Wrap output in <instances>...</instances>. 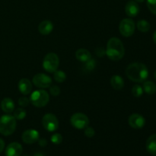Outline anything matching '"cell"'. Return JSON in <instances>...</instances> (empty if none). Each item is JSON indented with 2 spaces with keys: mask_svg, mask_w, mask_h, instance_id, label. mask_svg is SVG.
Returning a JSON list of instances; mask_svg holds the SVG:
<instances>
[{
  "mask_svg": "<svg viewBox=\"0 0 156 156\" xmlns=\"http://www.w3.org/2000/svg\"><path fill=\"white\" fill-rule=\"evenodd\" d=\"M126 75L129 80L140 83L146 80L149 76V70L145 64L133 62L129 64L126 69Z\"/></svg>",
  "mask_w": 156,
  "mask_h": 156,
  "instance_id": "obj_1",
  "label": "cell"
},
{
  "mask_svg": "<svg viewBox=\"0 0 156 156\" xmlns=\"http://www.w3.org/2000/svg\"><path fill=\"white\" fill-rule=\"evenodd\" d=\"M136 24L133 20L131 18H124L120 21L119 24V30L122 36L129 37L135 32Z\"/></svg>",
  "mask_w": 156,
  "mask_h": 156,
  "instance_id": "obj_6",
  "label": "cell"
},
{
  "mask_svg": "<svg viewBox=\"0 0 156 156\" xmlns=\"http://www.w3.org/2000/svg\"><path fill=\"white\" fill-rule=\"evenodd\" d=\"M21 139L26 144H34L40 139V134L35 129H27L22 133Z\"/></svg>",
  "mask_w": 156,
  "mask_h": 156,
  "instance_id": "obj_10",
  "label": "cell"
},
{
  "mask_svg": "<svg viewBox=\"0 0 156 156\" xmlns=\"http://www.w3.org/2000/svg\"><path fill=\"white\" fill-rule=\"evenodd\" d=\"M50 92L53 96H58L60 94V88L57 85H53L50 88Z\"/></svg>",
  "mask_w": 156,
  "mask_h": 156,
  "instance_id": "obj_30",
  "label": "cell"
},
{
  "mask_svg": "<svg viewBox=\"0 0 156 156\" xmlns=\"http://www.w3.org/2000/svg\"><path fill=\"white\" fill-rule=\"evenodd\" d=\"M154 76H155V79H156V70H155V73H154Z\"/></svg>",
  "mask_w": 156,
  "mask_h": 156,
  "instance_id": "obj_37",
  "label": "cell"
},
{
  "mask_svg": "<svg viewBox=\"0 0 156 156\" xmlns=\"http://www.w3.org/2000/svg\"><path fill=\"white\" fill-rule=\"evenodd\" d=\"M15 103L13 100L9 98H5L1 101V108L6 114H11L15 110Z\"/></svg>",
  "mask_w": 156,
  "mask_h": 156,
  "instance_id": "obj_16",
  "label": "cell"
},
{
  "mask_svg": "<svg viewBox=\"0 0 156 156\" xmlns=\"http://www.w3.org/2000/svg\"><path fill=\"white\" fill-rule=\"evenodd\" d=\"M129 126L136 129H142L146 124V120L142 115L139 114H133L128 119Z\"/></svg>",
  "mask_w": 156,
  "mask_h": 156,
  "instance_id": "obj_11",
  "label": "cell"
},
{
  "mask_svg": "<svg viewBox=\"0 0 156 156\" xmlns=\"http://www.w3.org/2000/svg\"><path fill=\"white\" fill-rule=\"evenodd\" d=\"M125 49L123 44L119 38L111 37L107 44L105 55L111 60L118 61L123 57Z\"/></svg>",
  "mask_w": 156,
  "mask_h": 156,
  "instance_id": "obj_2",
  "label": "cell"
},
{
  "mask_svg": "<svg viewBox=\"0 0 156 156\" xmlns=\"http://www.w3.org/2000/svg\"><path fill=\"white\" fill-rule=\"evenodd\" d=\"M143 91L148 94H154L156 92V85L152 81H146L143 83Z\"/></svg>",
  "mask_w": 156,
  "mask_h": 156,
  "instance_id": "obj_20",
  "label": "cell"
},
{
  "mask_svg": "<svg viewBox=\"0 0 156 156\" xmlns=\"http://www.w3.org/2000/svg\"><path fill=\"white\" fill-rule=\"evenodd\" d=\"M125 12L130 18L137 16L140 13V6L135 1H129L125 6Z\"/></svg>",
  "mask_w": 156,
  "mask_h": 156,
  "instance_id": "obj_13",
  "label": "cell"
},
{
  "mask_svg": "<svg viewBox=\"0 0 156 156\" xmlns=\"http://www.w3.org/2000/svg\"><path fill=\"white\" fill-rule=\"evenodd\" d=\"M42 125L48 132H55L59 128V121L54 114H46L43 117Z\"/></svg>",
  "mask_w": 156,
  "mask_h": 156,
  "instance_id": "obj_8",
  "label": "cell"
},
{
  "mask_svg": "<svg viewBox=\"0 0 156 156\" xmlns=\"http://www.w3.org/2000/svg\"><path fill=\"white\" fill-rule=\"evenodd\" d=\"M111 85L114 89L120 91L124 87V81L121 76L118 75H114L111 79Z\"/></svg>",
  "mask_w": 156,
  "mask_h": 156,
  "instance_id": "obj_18",
  "label": "cell"
},
{
  "mask_svg": "<svg viewBox=\"0 0 156 156\" xmlns=\"http://www.w3.org/2000/svg\"><path fill=\"white\" fill-rule=\"evenodd\" d=\"M53 24L52 21H49V20H45V21H41L38 26V30H39L40 34L42 35H48L50 34L53 30Z\"/></svg>",
  "mask_w": 156,
  "mask_h": 156,
  "instance_id": "obj_15",
  "label": "cell"
},
{
  "mask_svg": "<svg viewBox=\"0 0 156 156\" xmlns=\"http://www.w3.org/2000/svg\"><path fill=\"white\" fill-rule=\"evenodd\" d=\"M146 150L149 154L156 155V133L150 136L148 138L146 144Z\"/></svg>",
  "mask_w": 156,
  "mask_h": 156,
  "instance_id": "obj_17",
  "label": "cell"
},
{
  "mask_svg": "<svg viewBox=\"0 0 156 156\" xmlns=\"http://www.w3.org/2000/svg\"><path fill=\"white\" fill-rule=\"evenodd\" d=\"M76 57L80 62H85L91 59V55L88 50L81 48L76 52Z\"/></svg>",
  "mask_w": 156,
  "mask_h": 156,
  "instance_id": "obj_19",
  "label": "cell"
},
{
  "mask_svg": "<svg viewBox=\"0 0 156 156\" xmlns=\"http://www.w3.org/2000/svg\"><path fill=\"white\" fill-rule=\"evenodd\" d=\"M152 39H153L154 43H155V44L156 45V30H155V32H154L153 36H152Z\"/></svg>",
  "mask_w": 156,
  "mask_h": 156,
  "instance_id": "obj_34",
  "label": "cell"
},
{
  "mask_svg": "<svg viewBox=\"0 0 156 156\" xmlns=\"http://www.w3.org/2000/svg\"><path fill=\"white\" fill-rule=\"evenodd\" d=\"M132 94L136 98L141 97L143 94V88L140 85H135L132 88Z\"/></svg>",
  "mask_w": 156,
  "mask_h": 156,
  "instance_id": "obj_24",
  "label": "cell"
},
{
  "mask_svg": "<svg viewBox=\"0 0 156 156\" xmlns=\"http://www.w3.org/2000/svg\"><path fill=\"white\" fill-rule=\"evenodd\" d=\"M26 114H27V113H26V111L24 109V108H17L16 110L15 111V112H14V117H15V118L16 119V120H23V119L25 118L26 117Z\"/></svg>",
  "mask_w": 156,
  "mask_h": 156,
  "instance_id": "obj_23",
  "label": "cell"
},
{
  "mask_svg": "<svg viewBox=\"0 0 156 156\" xmlns=\"http://www.w3.org/2000/svg\"><path fill=\"white\" fill-rule=\"evenodd\" d=\"M96 66V62L94 59H89L88 61L85 62V71L87 72H91L95 68Z\"/></svg>",
  "mask_w": 156,
  "mask_h": 156,
  "instance_id": "obj_25",
  "label": "cell"
},
{
  "mask_svg": "<svg viewBox=\"0 0 156 156\" xmlns=\"http://www.w3.org/2000/svg\"><path fill=\"white\" fill-rule=\"evenodd\" d=\"M32 82L37 88H47L51 86L52 79L44 73H38L34 76Z\"/></svg>",
  "mask_w": 156,
  "mask_h": 156,
  "instance_id": "obj_9",
  "label": "cell"
},
{
  "mask_svg": "<svg viewBox=\"0 0 156 156\" xmlns=\"http://www.w3.org/2000/svg\"><path fill=\"white\" fill-rule=\"evenodd\" d=\"M134 1L135 2H143L145 1V0H134Z\"/></svg>",
  "mask_w": 156,
  "mask_h": 156,
  "instance_id": "obj_36",
  "label": "cell"
},
{
  "mask_svg": "<svg viewBox=\"0 0 156 156\" xmlns=\"http://www.w3.org/2000/svg\"><path fill=\"white\" fill-rule=\"evenodd\" d=\"M95 53L99 57H101V56L105 55V50H104L103 48H101V47H98V48L95 50Z\"/></svg>",
  "mask_w": 156,
  "mask_h": 156,
  "instance_id": "obj_31",
  "label": "cell"
},
{
  "mask_svg": "<svg viewBox=\"0 0 156 156\" xmlns=\"http://www.w3.org/2000/svg\"><path fill=\"white\" fill-rule=\"evenodd\" d=\"M5 148V142L2 139L0 138V153L3 151Z\"/></svg>",
  "mask_w": 156,
  "mask_h": 156,
  "instance_id": "obj_33",
  "label": "cell"
},
{
  "mask_svg": "<svg viewBox=\"0 0 156 156\" xmlns=\"http://www.w3.org/2000/svg\"><path fill=\"white\" fill-rule=\"evenodd\" d=\"M34 156H44V155H43L42 153H40V152H37V153L34 154Z\"/></svg>",
  "mask_w": 156,
  "mask_h": 156,
  "instance_id": "obj_35",
  "label": "cell"
},
{
  "mask_svg": "<svg viewBox=\"0 0 156 156\" xmlns=\"http://www.w3.org/2000/svg\"><path fill=\"white\" fill-rule=\"evenodd\" d=\"M30 103V99L27 98L25 96H22V97H21L18 99V105H19L20 106L23 107V108L28 106Z\"/></svg>",
  "mask_w": 156,
  "mask_h": 156,
  "instance_id": "obj_28",
  "label": "cell"
},
{
  "mask_svg": "<svg viewBox=\"0 0 156 156\" xmlns=\"http://www.w3.org/2000/svg\"><path fill=\"white\" fill-rule=\"evenodd\" d=\"M85 135L88 138H92L94 135H95V131L91 126H87L85 129Z\"/></svg>",
  "mask_w": 156,
  "mask_h": 156,
  "instance_id": "obj_29",
  "label": "cell"
},
{
  "mask_svg": "<svg viewBox=\"0 0 156 156\" xmlns=\"http://www.w3.org/2000/svg\"><path fill=\"white\" fill-rule=\"evenodd\" d=\"M52 143L55 145H59L62 142V136L60 133H54L50 138Z\"/></svg>",
  "mask_w": 156,
  "mask_h": 156,
  "instance_id": "obj_26",
  "label": "cell"
},
{
  "mask_svg": "<svg viewBox=\"0 0 156 156\" xmlns=\"http://www.w3.org/2000/svg\"><path fill=\"white\" fill-rule=\"evenodd\" d=\"M147 7L154 15H156V0H147Z\"/></svg>",
  "mask_w": 156,
  "mask_h": 156,
  "instance_id": "obj_27",
  "label": "cell"
},
{
  "mask_svg": "<svg viewBox=\"0 0 156 156\" xmlns=\"http://www.w3.org/2000/svg\"><path fill=\"white\" fill-rule=\"evenodd\" d=\"M72 126L78 129H85L89 124V119L82 113H76L70 118Z\"/></svg>",
  "mask_w": 156,
  "mask_h": 156,
  "instance_id": "obj_7",
  "label": "cell"
},
{
  "mask_svg": "<svg viewBox=\"0 0 156 156\" xmlns=\"http://www.w3.org/2000/svg\"><path fill=\"white\" fill-rule=\"evenodd\" d=\"M53 79L59 83H62L66 79V74L62 70H56L53 73Z\"/></svg>",
  "mask_w": 156,
  "mask_h": 156,
  "instance_id": "obj_22",
  "label": "cell"
},
{
  "mask_svg": "<svg viewBox=\"0 0 156 156\" xmlns=\"http://www.w3.org/2000/svg\"><path fill=\"white\" fill-rule=\"evenodd\" d=\"M136 27L138 30L143 33H146L150 30V24L149 23V21H146V20H140L137 22Z\"/></svg>",
  "mask_w": 156,
  "mask_h": 156,
  "instance_id": "obj_21",
  "label": "cell"
},
{
  "mask_svg": "<svg viewBox=\"0 0 156 156\" xmlns=\"http://www.w3.org/2000/svg\"><path fill=\"white\" fill-rule=\"evenodd\" d=\"M38 143H39V145L41 146L44 147V146H46L47 145V140L44 138L39 139V140H38Z\"/></svg>",
  "mask_w": 156,
  "mask_h": 156,
  "instance_id": "obj_32",
  "label": "cell"
},
{
  "mask_svg": "<svg viewBox=\"0 0 156 156\" xmlns=\"http://www.w3.org/2000/svg\"><path fill=\"white\" fill-rule=\"evenodd\" d=\"M18 87L20 92L24 95H27L30 94L32 91V88H33L30 81L26 78H23L19 81Z\"/></svg>",
  "mask_w": 156,
  "mask_h": 156,
  "instance_id": "obj_14",
  "label": "cell"
},
{
  "mask_svg": "<svg viewBox=\"0 0 156 156\" xmlns=\"http://www.w3.org/2000/svg\"><path fill=\"white\" fill-rule=\"evenodd\" d=\"M15 117L7 114L0 117V133L3 136H10L15 131L17 121Z\"/></svg>",
  "mask_w": 156,
  "mask_h": 156,
  "instance_id": "obj_3",
  "label": "cell"
},
{
  "mask_svg": "<svg viewBox=\"0 0 156 156\" xmlns=\"http://www.w3.org/2000/svg\"><path fill=\"white\" fill-rule=\"evenodd\" d=\"M23 152V148L20 143L14 142L10 143L5 149L6 156H21Z\"/></svg>",
  "mask_w": 156,
  "mask_h": 156,
  "instance_id": "obj_12",
  "label": "cell"
},
{
  "mask_svg": "<svg viewBox=\"0 0 156 156\" xmlns=\"http://www.w3.org/2000/svg\"><path fill=\"white\" fill-rule=\"evenodd\" d=\"M25 156H27V155H25Z\"/></svg>",
  "mask_w": 156,
  "mask_h": 156,
  "instance_id": "obj_38",
  "label": "cell"
},
{
  "mask_svg": "<svg viewBox=\"0 0 156 156\" xmlns=\"http://www.w3.org/2000/svg\"><path fill=\"white\" fill-rule=\"evenodd\" d=\"M50 96L45 90H36L30 94V102L36 108H43L48 104Z\"/></svg>",
  "mask_w": 156,
  "mask_h": 156,
  "instance_id": "obj_4",
  "label": "cell"
},
{
  "mask_svg": "<svg viewBox=\"0 0 156 156\" xmlns=\"http://www.w3.org/2000/svg\"><path fill=\"white\" fill-rule=\"evenodd\" d=\"M59 65V59L54 53H49L43 60V67L44 70L50 73H53L57 70Z\"/></svg>",
  "mask_w": 156,
  "mask_h": 156,
  "instance_id": "obj_5",
  "label": "cell"
}]
</instances>
